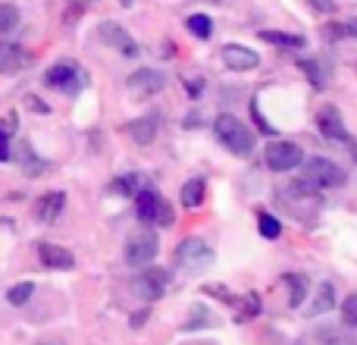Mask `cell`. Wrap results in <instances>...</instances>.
I'll return each instance as SVG.
<instances>
[{
    "label": "cell",
    "instance_id": "ffe728a7",
    "mask_svg": "<svg viewBox=\"0 0 357 345\" xmlns=\"http://www.w3.org/2000/svg\"><path fill=\"white\" fill-rule=\"evenodd\" d=\"M260 314V295L257 292H248L245 298H241V308L235 311V321H251V317H257Z\"/></svg>",
    "mask_w": 357,
    "mask_h": 345
},
{
    "label": "cell",
    "instance_id": "7c38bea8",
    "mask_svg": "<svg viewBox=\"0 0 357 345\" xmlns=\"http://www.w3.org/2000/svg\"><path fill=\"white\" fill-rule=\"evenodd\" d=\"M29 63H31V54L25 47L0 41V73H22Z\"/></svg>",
    "mask_w": 357,
    "mask_h": 345
},
{
    "label": "cell",
    "instance_id": "ac0fdd59",
    "mask_svg": "<svg viewBox=\"0 0 357 345\" xmlns=\"http://www.w3.org/2000/svg\"><path fill=\"white\" fill-rule=\"evenodd\" d=\"M204 191H207V182H204L201 176L188 179V182L182 185V204H185V207H201V204H204Z\"/></svg>",
    "mask_w": 357,
    "mask_h": 345
},
{
    "label": "cell",
    "instance_id": "9c48e42d",
    "mask_svg": "<svg viewBox=\"0 0 357 345\" xmlns=\"http://www.w3.org/2000/svg\"><path fill=\"white\" fill-rule=\"evenodd\" d=\"M163 85H167V75L157 73V69H138L129 75V91L138 98H151V94L163 91Z\"/></svg>",
    "mask_w": 357,
    "mask_h": 345
},
{
    "label": "cell",
    "instance_id": "8d00e7d4",
    "mask_svg": "<svg viewBox=\"0 0 357 345\" xmlns=\"http://www.w3.org/2000/svg\"><path fill=\"white\" fill-rule=\"evenodd\" d=\"M354 163H357V145H354Z\"/></svg>",
    "mask_w": 357,
    "mask_h": 345
},
{
    "label": "cell",
    "instance_id": "d4e9b609",
    "mask_svg": "<svg viewBox=\"0 0 357 345\" xmlns=\"http://www.w3.org/2000/svg\"><path fill=\"white\" fill-rule=\"evenodd\" d=\"M257 229H260V235H264V239H279L282 223H279L276 216H270V214H260L257 216Z\"/></svg>",
    "mask_w": 357,
    "mask_h": 345
},
{
    "label": "cell",
    "instance_id": "ba28073f",
    "mask_svg": "<svg viewBox=\"0 0 357 345\" xmlns=\"http://www.w3.org/2000/svg\"><path fill=\"white\" fill-rule=\"evenodd\" d=\"M98 35H100V41L110 44V47H116L123 57H138V44L132 41V35L123 29V25H116V22H100Z\"/></svg>",
    "mask_w": 357,
    "mask_h": 345
},
{
    "label": "cell",
    "instance_id": "7a4b0ae2",
    "mask_svg": "<svg viewBox=\"0 0 357 345\" xmlns=\"http://www.w3.org/2000/svg\"><path fill=\"white\" fill-rule=\"evenodd\" d=\"M213 132H216V138H220V142L226 145L229 151H232V154L248 157L254 151L251 129H248V126L241 123L238 117H232V113H220V117L213 119Z\"/></svg>",
    "mask_w": 357,
    "mask_h": 345
},
{
    "label": "cell",
    "instance_id": "3957f363",
    "mask_svg": "<svg viewBox=\"0 0 357 345\" xmlns=\"http://www.w3.org/2000/svg\"><path fill=\"white\" fill-rule=\"evenodd\" d=\"M157 248H160V242H157V233L154 229H138V233L129 235V242H126V264L129 267H148L151 260L157 258Z\"/></svg>",
    "mask_w": 357,
    "mask_h": 345
},
{
    "label": "cell",
    "instance_id": "8992f818",
    "mask_svg": "<svg viewBox=\"0 0 357 345\" xmlns=\"http://www.w3.org/2000/svg\"><path fill=\"white\" fill-rule=\"evenodd\" d=\"M167 283H169V273L160 270V267H151V270L138 273L132 289H135V295L142 298V302H157V298L167 292Z\"/></svg>",
    "mask_w": 357,
    "mask_h": 345
},
{
    "label": "cell",
    "instance_id": "4fadbf2b",
    "mask_svg": "<svg viewBox=\"0 0 357 345\" xmlns=\"http://www.w3.org/2000/svg\"><path fill=\"white\" fill-rule=\"evenodd\" d=\"M38 254H41V264L50 267V270H69V267L75 264L73 251H66V248H60V245H41Z\"/></svg>",
    "mask_w": 357,
    "mask_h": 345
},
{
    "label": "cell",
    "instance_id": "44dd1931",
    "mask_svg": "<svg viewBox=\"0 0 357 345\" xmlns=\"http://www.w3.org/2000/svg\"><path fill=\"white\" fill-rule=\"evenodd\" d=\"M285 283H289V289H291V308L304 304V295H307V279H304L301 273H289Z\"/></svg>",
    "mask_w": 357,
    "mask_h": 345
},
{
    "label": "cell",
    "instance_id": "277c9868",
    "mask_svg": "<svg viewBox=\"0 0 357 345\" xmlns=\"http://www.w3.org/2000/svg\"><path fill=\"white\" fill-rule=\"evenodd\" d=\"M44 85L73 94L85 85V75H82V69L75 66V63H56V66H50L47 73H44Z\"/></svg>",
    "mask_w": 357,
    "mask_h": 345
},
{
    "label": "cell",
    "instance_id": "5b68a950",
    "mask_svg": "<svg viewBox=\"0 0 357 345\" xmlns=\"http://www.w3.org/2000/svg\"><path fill=\"white\" fill-rule=\"evenodd\" d=\"M264 154H266V167L273 172H289V170H295L298 163H304V154L295 142H273Z\"/></svg>",
    "mask_w": 357,
    "mask_h": 345
},
{
    "label": "cell",
    "instance_id": "e575fe53",
    "mask_svg": "<svg viewBox=\"0 0 357 345\" xmlns=\"http://www.w3.org/2000/svg\"><path fill=\"white\" fill-rule=\"evenodd\" d=\"M345 31H348L351 38H357V19H354V22H348V25H345Z\"/></svg>",
    "mask_w": 357,
    "mask_h": 345
},
{
    "label": "cell",
    "instance_id": "5bb4252c",
    "mask_svg": "<svg viewBox=\"0 0 357 345\" xmlns=\"http://www.w3.org/2000/svg\"><path fill=\"white\" fill-rule=\"evenodd\" d=\"M63 204H66V195H63V191H50V195H44L41 201L35 204V216L41 223H54L56 216H60Z\"/></svg>",
    "mask_w": 357,
    "mask_h": 345
},
{
    "label": "cell",
    "instance_id": "7402d4cb",
    "mask_svg": "<svg viewBox=\"0 0 357 345\" xmlns=\"http://www.w3.org/2000/svg\"><path fill=\"white\" fill-rule=\"evenodd\" d=\"M188 31L195 38H210L213 35V19L204 16V13H195V16H188Z\"/></svg>",
    "mask_w": 357,
    "mask_h": 345
},
{
    "label": "cell",
    "instance_id": "9a60e30c",
    "mask_svg": "<svg viewBox=\"0 0 357 345\" xmlns=\"http://www.w3.org/2000/svg\"><path fill=\"white\" fill-rule=\"evenodd\" d=\"M157 117H142V119H132L129 126H126V132L132 135V142L135 145H151L157 138Z\"/></svg>",
    "mask_w": 357,
    "mask_h": 345
},
{
    "label": "cell",
    "instance_id": "cb8c5ba5",
    "mask_svg": "<svg viewBox=\"0 0 357 345\" xmlns=\"http://www.w3.org/2000/svg\"><path fill=\"white\" fill-rule=\"evenodd\" d=\"M113 191H119V195H138V191H142V176H135V172L119 176L116 182H113Z\"/></svg>",
    "mask_w": 357,
    "mask_h": 345
},
{
    "label": "cell",
    "instance_id": "d6986e66",
    "mask_svg": "<svg viewBox=\"0 0 357 345\" xmlns=\"http://www.w3.org/2000/svg\"><path fill=\"white\" fill-rule=\"evenodd\" d=\"M260 38L270 44H276V47H304V38L301 35H285V31H260Z\"/></svg>",
    "mask_w": 357,
    "mask_h": 345
},
{
    "label": "cell",
    "instance_id": "30bf717a",
    "mask_svg": "<svg viewBox=\"0 0 357 345\" xmlns=\"http://www.w3.org/2000/svg\"><path fill=\"white\" fill-rule=\"evenodd\" d=\"M317 129H320V132H323V138H329V142H348L345 119H342V113L335 110L333 104L323 107V110L317 113Z\"/></svg>",
    "mask_w": 357,
    "mask_h": 345
},
{
    "label": "cell",
    "instance_id": "8fae6325",
    "mask_svg": "<svg viewBox=\"0 0 357 345\" xmlns=\"http://www.w3.org/2000/svg\"><path fill=\"white\" fill-rule=\"evenodd\" d=\"M222 63L235 73H245V69H254L260 63V54H254L251 47H241V44H226L222 47Z\"/></svg>",
    "mask_w": 357,
    "mask_h": 345
},
{
    "label": "cell",
    "instance_id": "6da1fadb",
    "mask_svg": "<svg viewBox=\"0 0 357 345\" xmlns=\"http://www.w3.org/2000/svg\"><path fill=\"white\" fill-rule=\"evenodd\" d=\"M345 185V170L335 167L326 157H310L304 163L301 179H295L291 191H301V195H314L317 189H342Z\"/></svg>",
    "mask_w": 357,
    "mask_h": 345
},
{
    "label": "cell",
    "instance_id": "f1b7e54d",
    "mask_svg": "<svg viewBox=\"0 0 357 345\" xmlns=\"http://www.w3.org/2000/svg\"><path fill=\"white\" fill-rule=\"evenodd\" d=\"M317 339H320V345H354L351 339H345L342 333H335L333 327H320V336H317Z\"/></svg>",
    "mask_w": 357,
    "mask_h": 345
},
{
    "label": "cell",
    "instance_id": "d590c367",
    "mask_svg": "<svg viewBox=\"0 0 357 345\" xmlns=\"http://www.w3.org/2000/svg\"><path fill=\"white\" fill-rule=\"evenodd\" d=\"M119 3H123V6H132V0H119Z\"/></svg>",
    "mask_w": 357,
    "mask_h": 345
},
{
    "label": "cell",
    "instance_id": "e0dca14e",
    "mask_svg": "<svg viewBox=\"0 0 357 345\" xmlns=\"http://www.w3.org/2000/svg\"><path fill=\"white\" fill-rule=\"evenodd\" d=\"M333 308H335V286L333 283H320L314 304H310V317H320V314H326V311H333Z\"/></svg>",
    "mask_w": 357,
    "mask_h": 345
},
{
    "label": "cell",
    "instance_id": "484cf974",
    "mask_svg": "<svg viewBox=\"0 0 357 345\" xmlns=\"http://www.w3.org/2000/svg\"><path fill=\"white\" fill-rule=\"evenodd\" d=\"M31 292H35V286L31 283H19V286H13V289L6 292V302L16 304V308H22V304L31 298Z\"/></svg>",
    "mask_w": 357,
    "mask_h": 345
},
{
    "label": "cell",
    "instance_id": "1f68e13d",
    "mask_svg": "<svg viewBox=\"0 0 357 345\" xmlns=\"http://www.w3.org/2000/svg\"><path fill=\"white\" fill-rule=\"evenodd\" d=\"M310 6H314L317 13H333L335 10V0H310Z\"/></svg>",
    "mask_w": 357,
    "mask_h": 345
},
{
    "label": "cell",
    "instance_id": "2e32d148",
    "mask_svg": "<svg viewBox=\"0 0 357 345\" xmlns=\"http://www.w3.org/2000/svg\"><path fill=\"white\" fill-rule=\"evenodd\" d=\"M157 207H160V195H157V191L142 189L135 195V210H138V220H142V223H154Z\"/></svg>",
    "mask_w": 357,
    "mask_h": 345
},
{
    "label": "cell",
    "instance_id": "74e56055",
    "mask_svg": "<svg viewBox=\"0 0 357 345\" xmlns=\"http://www.w3.org/2000/svg\"><path fill=\"white\" fill-rule=\"evenodd\" d=\"M82 3H88V0H82Z\"/></svg>",
    "mask_w": 357,
    "mask_h": 345
},
{
    "label": "cell",
    "instance_id": "f546056e",
    "mask_svg": "<svg viewBox=\"0 0 357 345\" xmlns=\"http://www.w3.org/2000/svg\"><path fill=\"white\" fill-rule=\"evenodd\" d=\"M173 220H176V216H173V207H169V204L160 198V207H157L154 223H157V226H173Z\"/></svg>",
    "mask_w": 357,
    "mask_h": 345
},
{
    "label": "cell",
    "instance_id": "52a82bcc",
    "mask_svg": "<svg viewBox=\"0 0 357 345\" xmlns=\"http://www.w3.org/2000/svg\"><path fill=\"white\" fill-rule=\"evenodd\" d=\"M176 260L185 270H201V267H207L210 260H213V251L207 248L204 239H185V242H178V248H176Z\"/></svg>",
    "mask_w": 357,
    "mask_h": 345
},
{
    "label": "cell",
    "instance_id": "4dcf8cb0",
    "mask_svg": "<svg viewBox=\"0 0 357 345\" xmlns=\"http://www.w3.org/2000/svg\"><path fill=\"white\" fill-rule=\"evenodd\" d=\"M301 69H307V73H310V79H314L320 88L326 85V69H320V66H317V63H307V60H304V63H301Z\"/></svg>",
    "mask_w": 357,
    "mask_h": 345
},
{
    "label": "cell",
    "instance_id": "836d02e7",
    "mask_svg": "<svg viewBox=\"0 0 357 345\" xmlns=\"http://www.w3.org/2000/svg\"><path fill=\"white\" fill-rule=\"evenodd\" d=\"M144 317H148V311H142V314H135V317H132V327H142V323H144Z\"/></svg>",
    "mask_w": 357,
    "mask_h": 345
},
{
    "label": "cell",
    "instance_id": "4316f807",
    "mask_svg": "<svg viewBox=\"0 0 357 345\" xmlns=\"http://www.w3.org/2000/svg\"><path fill=\"white\" fill-rule=\"evenodd\" d=\"M13 123H16V117H10L6 123H0V161H10V135H13Z\"/></svg>",
    "mask_w": 357,
    "mask_h": 345
},
{
    "label": "cell",
    "instance_id": "603a6c76",
    "mask_svg": "<svg viewBox=\"0 0 357 345\" xmlns=\"http://www.w3.org/2000/svg\"><path fill=\"white\" fill-rule=\"evenodd\" d=\"M19 25V10L13 3H0V35H10Z\"/></svg>",
    "mask_w": 357,
    "mask_h": 345
},
{
    "label": "cell",
    "instance_id": "83f0119b",
    "mask_svg": "<svg viewBox=\"0 0 357 345\" xmlns=\"http://www.w3.org/2000/svg\"><path fill=\"white\" fill-rule=\"evenodd\" d=\"M342 321H345V327L357 330V292L354 295H348L345 304H342Z\"/></svg>",
    "mask_w": 357,
    "mask_h": 345
},
{
    "label": "cell",
    "instance_id": "f35d334b",
    "mask_svg": "<svg viewBox=\"0 0 357 345\" xmlns=\"http://www.w3.org/2000/svg\"><path fill=\"white\" fill-rule=\"evenodd\" d=\"M201 345H207V342H201Z\"/></svg>",
    "mask_w": 357,
    "mask_h": 345
},
{
    "label": "cell",
    "instance_id": "d6a6232c",
    "mask_svg": "<svg viewBox=\"0 0 357 345\" xmlns=\"http://www.w3.org/2000/svg\"><path fill=\"white\" fill-rule=\"evenodd\" d=\"M254 119H257L260 132H273V126H270V123H266V119H264V117H260V110H257V107H254Z\"/></svg>",
    "mask_w": 357,
    "mask_h": 345
}]
</instances>
